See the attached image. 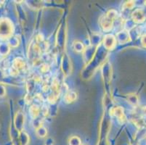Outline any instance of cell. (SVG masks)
<instances>
[{"instance_id": "obj_16", "label": "cell", "mask_w": 146, "mask_h": 145, "mask_svg": "<svg viewBox=\"0 0 146 145\" xmlns=\"http://www.w3.org/2000/svg\"><path fill=\"white\" fill-rule=\"evenodd\" d=\"M141 42H142V44L144 47L146 48V35H144L143 37H142V39H141Z\"/></svg>"}, {"instance_id": "obj_2", "label": "cell", "mask_w": 146, "mask_h": 145, "mask_svg": "<svg viewBox=\"0 0 146 145\" xmlns=\"http://www.w3.org/2000/svg\"><path fill=\"white\" fill-rule=\"evenodd\" d=\"M112 12L113 11L109 12L101 21L102 28L105 30H109L112 28L113 22V20L114 19L115 16H116L115 14H112Z\"/></svg>"}, {"instance_id": "obj_15", "label": "cell", "mask_w": 146, "mask_h": 145, "mask_svg": "<svg viewBox=\"0 0 146 145\" xmlns=\"http://www.w3.org/2000/svg\"><path fill=\"white\" fill-rule=\"evenodd\" d=\"M5 94V88L2 85H0V97H3Z\"/></svg>"}, {"instance_id": "obj_9", "label": "cell", "mask_w": 146, "mask_h": 145, "mask_svg": "<svg viewBox=\"0 0 146 145\" xmlns=\"http://www.w3.org/2000/svg\"><path fill=\"white\" fill-rule=\"evenodd\" d=\"M21 145H27L29 143V136L25 133H22L21 136Z\"/></svg>"}, {"instance_id": "obj_8", "label": "cell", "mask_w": 146, "mask_h": 145, "mask_svg": "<svg viewBox=\"0 0 146 145\" xmlns=\"http://www.w3.org/2000/svg\"><path fill=\"white\" fill-rule=\"evenodd\" d=\"M70 145H81V140L78 136H72L69 139Z\"/></svg>"}, {"instance_id": "obj_11", "label": "cell", "mask_w": 146, "mask_h": 145, "mask_svg": "<svg viewBox=\"0 0 146 145\" xmlns=\"http://www.w3.org/2000/svg\"><path fill=\"white\" fill-rule=\"evenodd\" d=\"M36 133L39 137H44L45 136L47 135V131H46V129L43 127H39V128L37 129Z\"/></svg>"}, {"instance_id": "obj_17", "label": "cell", "mask_w": 146, "mask_h": 145, "mask_svg": "<svg viewBox=\"0 0 146 145\" xmlns=\"http://www.w3.org/2000/svg\"><path fill=\"white\" fill-rule=\"evenodd\" d=\"M2 2H3V1H0V4L2 3Z\"/></svg>"}, {"instance_id": "obj_14", "label": "cell", "mask_w": 146, "mask_h": 145, "mask_svg": "<svg viewBox=\"0 0 146 145\" xmlns=\"http://www.w3.org/2000/svg\"><path fill=\"white\" fill-rule=\"evenodd\" d=\"M126 9H129V10H132V8L135 7V2L134 1H129V2H126L124 5Z\"/></svg>"}, {"instance_id": "obj_10", "label": "cell", "mask_w": 146, "mask_h": 145, "mask_svg": "<svg viewBox=\"0 0 146 145\" xmlns=\"http://www.w3.org/2000/svg\"><path fill=\"white\" fill-rule=\"evenodd\" d=\"M8 52L9 47L6 44H3L0 45V54L5 55V54H6Z\"/></svg>"}, {"instance_id": "obj_5", "label": "cell", "mask_w": 146, "mask_h": 145, "mask_svg": "<svg viewBox=\"0 0 146 145\" xmlns=\"http://www.w3.org/2000/svg\"><path fill=\"white\" fill-rule=\"evenodd\" d=\"M24 66V62L20 58H18V59L15 60L14 63H13V68L15 69H16L17 70H20V69H22Z\"/></svg>"}, {"instance_id": "obj_7", "label": "cell", "mask_w": 146, "mask_h": 145, "mask_svg": "<svg viewBox=\"0 0 146 145\" xmlns=\"http://www.w3.org/2000/svg\"><path fill=\"white\" fill-rule=\"evenodd\" d=\"M113 113L119 118H122L124 117V110L121 107H116V108L114 109Z\"/></svg>"}, {"instance_id": "obj_1", "label": "cell", "mask_w": 146, "mask_h": 145, "mask_svg": "<svg viewBox=\"0 0 146 145\" xmlns=\"http://www.w3.org/2000/svg\"><path fill=\"white\" fill-rule=\"evenodd\" d=\"M13 31V26L11 21L6 18L0 19V38H9Z\"/></svg>"}, {"instance_id": "obj_6", "label": "cell", "mask_w": 146, "mask_h": 145, "mask_svg": "<svg viewBox=\"0 0 146 145\" xmlns=\"http://www.w3.org/2000/svg\"><path fill=\"white\" fill-rule=\"evenodd\" d=\"M127 100L132 105H137L139 99H138L137 96L135 95V94H130L127 97Z\"/></svg>"}, {"instance_id": "obj_3", "label": "cell", "mask_w": 146, "mask_h": 145, "mask_svg": "<svg viewBox=\"0 0 146 145\" xmlns=\"http://www.w3.org/2000/svg\"><path fill=\"white\" fill-rule=\"evenodd\" d=\"M132 19L135 23H140L145 20V15L142 9H137L132 13Z\"/></svg>"}, {"instance_id": "obj_12", "label": "cell", "mask_w": 146, "mask_h": 145, "mask_svg": "<svg viewBox=\"0 0 146 145\" xmlns=\"http://www.w3.org/2000/svg\"><path fill=\"white\" fill-rule=\"evenodd\" d=\"M76 98V94H74V92L68 93V94L66 95V100L68 102H71L74 100V99Z\"/></svg>"}, {"instance_id": "obj_4", "label": "cell", "mask_w": 146, "mask_h": 145, "mask_svg": "<svg viewBox=\"0 0 146 145\" xmlns=\"http://www.w3.org/2000/svg\"><path fill=\"white\" fill-rule=\"evenodd\" d=\"M116 40L112 35H107L104 38V46L108 50H112L116 45Z\"/></svg>"}, {"instance_id": "obj_13", "label": "cell", "mask_w": 146, "mask_h": 145, "mask_svg": "<svg viewBox=\"0 0 146 145\" xmlns=\"http://www.w3.org/2000/svg\"><path fill=\"white\" fill-rule=\"evenodd\" d=\"M74 48H75V50L76 52H82L83 50L84 47L83 45L80 42H76V43L74 44Z\"/></svg>"}]
</instances>
